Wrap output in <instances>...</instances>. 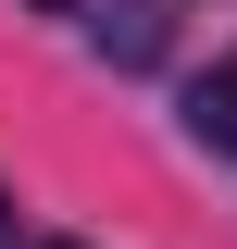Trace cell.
<instances>
[{
	"label": "cell",
	"mask_w": 237,
	"mask_h": 249,
	"mask_svg": "<svg viewBox=\"0 0 237 249\" xmlns=\"http://www.w3.org/2000/svg\"><path fill=\"white\" fill-rule=\"evenodd\" d=\"M187 137H200L212 162H237V62H212L200 88H187Z\"/></svg>",
	"instance_id": "cell-1"
},
{
	"label": "cell",
	"mask_w": 237,
	"mask_h": 249,
	"mask_svg": "<svg viewBox=\"0 0 237 249\" xmlns=\"http://www.w3.org/2000/svg\"><path fill=\"white\" fill-rule=\"evenodd\" d=\"M0 237H13V199H0Z\"/></svg>",
	"instance_id": "cell-2"
},
{
	"label": "cell",
	"mask_w": 237,
	"mask_h": 249,
	"mask_svg": "<svg viewBox=\"0 0 237 249\" xmlns=\"http://www.w3.org/2000/svg\"><path fill=\"white\" fill-rule=\"evenodd\" d=\"M50 249H75V237H50Z\"/></svg>",
	"instance_id": "cell-3"
}]
</instances>
